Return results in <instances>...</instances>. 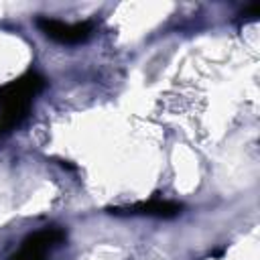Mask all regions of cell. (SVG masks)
Returning <instances> with one entry per match:
<instances>
[{
	"mask_svg": "<svg viewBox=\"0 0 260 260\" xmlns=\"http://www.w3.org/2000/svg\"><path fill=\"white\" fill-rule=\"evenodd\" d=\"M45 77L28 71L0 85V136L18 126L30 112L35 98L45 89Z\"/></svg>",
	"mask_w": 260,
	"mask_h": 260,
	"instance_id": "1",
	"label": "cell"
},
{
	"mask_svg": "<svg viewBox=\"0 0 260 260\" xmlns=\"http://www.w3.org/2000/svg\"><path fill=\"white\" fill-rule=\"evenodd\" d=\"M114 215H140V217H158V219H171L181 213V203L169 201V199H148V201H138L132 205L124 207H114L110 209Z\"/></svg>",
	"mask_w": 260,
	"mask_h": 260,
	"instance_id": "4",
	"label": "cell"
},
{
	"mask_svg": "<svg viewBox=\"0 0 260 260\" xmlns=\"http://www.w3.org/2000/svg\"><path fill=\"white\" fill-rule=\"evenodd\" d=\"M65 242V232L61 228H43L26 236L20 248L8 260H47V256Z\"/></svg>",
	"mask_w": 260,
	"mask_h": 260,
	"instance_id": "2",
	"label": "cell"
},
{
	"mask_svg": "<svg viewBox=\"0 0 260 260\" xmlns=\"http://www.w3.org/2000/svg\"><path fill=\"white\" fill-rule=\"evenodd\" d=\"M37 26L39 30L59 43V45H79L83 41H87L93 32V24L83 20V22H65V20H59V18H49V16H41L37 20Z\"/></svg>",
	"mask_w": 260,
	"mask_h": 260,
	"instance_id": "3",
	"label": "cell"
}]
</instances>
